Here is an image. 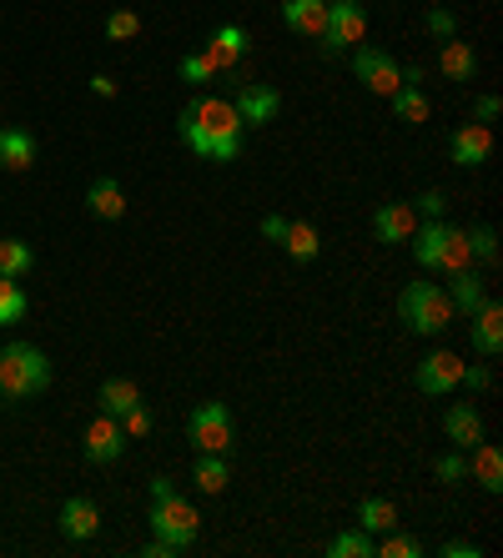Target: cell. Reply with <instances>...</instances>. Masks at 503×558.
Masks as SVG:
<instances>
[{"label":"cell","instance_id":"1","mask_svg":"<svg viewBox=\"0 0 503 558\" xmlns=\"http://www.w3.org/2000/svg\"><path fill=\"white\" fill-rule=\"evenodd\" d=\"M242 131L247 126L237 117V106L221 101V96H196L192 106H181V117H177L181 146H192L207 161H237L242 156Z\"/></svg>","mask_w":503,"mask_h":558},{"label":"cell","instance_id":"2","mask_svg":"<svg viewBox=\"0 0 503 558\" xmlns=\"http://www.w3.org/2000/svg\"><path fill=\"white\" fill-rule=\"evenodd\" d=\"M51 388V363L46 352L31 348V342H5L0 348V398H36V392Z\"/></svg>","mask_w":503,"mask_h":558},{"label":"cell","instance_id":"3","mask_svg":"<svg viewBox=\"0 0 503 558\" xmlns=\"http://www.w3.org/2000/svg\"><path fill=\"white\" fill-rule=\"evenodd\" d=\"M398 312L418 338H439V332L453 327V302L439 282H408L398 292Z\"/></svg>","mask_w":503,"mask_h":558},{"label":"cell","instance_id":"4","mask_svg":"<svg viewBox=\"0 0 503 558\" xmlns=\"http://www.w3.org/2000/svg\"><path fill=\"white\" fill-rule=\"evenodd\" d=\"M187 438H192L196 453H232L237 428L227 403H196L192 417H187Z\"/></svg>","mask_w":503,"mask_h":558},{"label":"cell","instance_id":"5","mask_svg":"<svg viewBox=\"0 0 503 558\" xmlns=\"http://www.w3.org/2000/svg\"><path fill=\"white\" fill-rule=\"evenodd\" d=\"M196 529H202V519H196V508L181 494L152 498V538H167L171 548H192Z\"/></svg>","mask_w":503,"mask_h":558},{"label":"cell","instance_id":"6","mask_svg":"<svg viewBox=\"0 0 503 558\" xmlns=\"http://www.w3.org/2000/svg\"><path fill=\"white\" fill-rule=\"evenodd\" d=\"M368 36V11H362V0H327V26H323V51L337 56L348 51V46H358V40Z\"/></svg>","mask_w":503,"mask_h":558},{"label":"cell","instance_id":"7","mask_svg":"<svg viewBox=\"0 0 503 558\" xmlns=\"http://www.w3.org/2000/svg\"><path fill=\"white\" fill-rule=\"evenodd\" d=\"M352 71L373 96H393L403 86V65L378 46H352Z\"/></svg>","mask_w":503,"mask_h":558},{"label":"cell","instance_id":"8","mask_svg":"<svg viewBox=\"0 0 503 558\" xmlns=\"http://www.w3.org/2000/svg\"><path fill=\"white\" fill-rule=\"evenodd\" d=\"M414 383H418V392H428V398H448V392L464 383V357H458V352H448V348L428 352L423 363H418Z\"/></svg>","mask_w":503,"mask_h":558},{"label":"cell","instance_id":"9","mask_svg":"<svg viewBox=\"0 0 503 558\" xmlns=\"http://www.w3.org/2000/svg\"><path fill=\"white\" fill-rule=\"evenodd\" d=\"M81 453H86V463H96V468L117 463V458L127 453V433H121V417H111V413H96V417H91L86 438H81Z\"/></svg>","mask_w":503,"mask_h":558},{"label":"cell","instance_id":"10","mask_svg":"<svg viewBox=\"0 0 503 558\" xmlns=\"http://www.w3.org/2000/svg\"><path fill=\"white\" fill-rule=\"evenodd\" d=\"M232 106H237V117H242V126H272L277 111H283V96L267 81H242L232 92Z\"/></svg>","mask_w":503,"mask_h":558},{"label":"cell","instance_id":"11","mask_svg":"<svg viewBox=\"0 0 503 558\" xmlns=\"http://www.w3.org/2000/svg\"><path fill=\"white\" fill-rule=\"evenodd\" d=\"M448 156H453V167H483L493 156V131L483 126V121H468V126L453 131V142H448Z\"/></svg>","mask_w":503,"mask_h":558},{"label":"cell","instance_id":"12","mask_svg":"<svg viewBox=\"0 0 503 558\" xmlns=\"http://www.w3.org/2000/svg\"><path fill=\"white\" fill-rule=\"evenodd\" d=\"M414 232H418V211L408 207V202H383V207L373 211V236L387 242V247L414 242Z\"/></svg>","mask_w":503,"mask_h":558},{"label":"cell","instance_id":"13","mask_svg":"<svg viewBox=\"0 0 503 558\" xmlns=\"http://www.w3.org/2000/svg\"><path fill=\"white\" fill-rule=\"evenodd\" d=\"M468 338H474L478 357H499V352H503V307L493 298L483 302L474 317H468Z\"/></svg>","mask_w":503,"mask_h":558},{"label":"cell","instance_id":"14","mask_svg":"<svg viewBox=\"0 0 503 558\" xmlns=\"http://www.w3.org/2000/svg\"><path fill=\"white\" fill-rule=\"evenodd\" d=\"M96 529H101V508L91 504V498H65L61 504V533L71 538V544H86V538H96Z\"/></svg>","mask_w":503,"mask_h":558},{"label":"cell","instance_id":"15","mask_svg":"<svg viewBox=\"0 0 503 558\" xmlns=\"http://www.w3.org/2000/svg\"><path fill=\"white\" fill-rule=\"evenodd\" d=\"M453 302V317H474L483 302H489V282L474 272V267H464V272H453V282L443 287Z\"/></svg>","mask_w":503,"mask_h":558},{"label":"cell","instance_id":"16","mask_svg":"<svg viewBox=\"0 0 503 558\" xmlns=\"http://www.w3.org/2000/svg\"><path fill=\"white\" fill-rule=\"evenodd\" d=\"M443 433H448V442L458 453H468L474 442H483V417H478L474 403H453L448 413H443Z\"/></svg>","mask_w":503,"mask_h":558},{"label":"cell","instance_id":"17","mask_svg":"<svg viewBox=\"0 0 503 558\" xmlns=\"http://www.w3.org/2000/svg\"><path fill=\"white\" fill-rule=\"evenodd\" d=\"M86 211L96 221H121V217H127V192H121L117 177H96V182H91Z\"/></svg>","mask_w":503,"mask_h":558},{"label":"cell","instance_id":"18","mask_svg":"<svg viewBox=\"0 0 503 558\" xmlns=\"http://www.w3.org/2000/svg\"><path fill=\"white\" fill-rule=\"evenodd\" d=\"M448 221L443 217H433V221H423V227H418L414 232V242H408V247H414V262L418 267H428V272H439V257H443V247H448Z\"/></svg>","mask_w":503,"mask_h":558},{"label":"cell","instance_id":"19","mask_svg":"<svg viewBox=\"0 0 503 558\" xmlns=\"http://www.w3.org/2000/svg\"><path fill=\"white\" fill-rule=\"evenodd\" d=\"M247 51H252V40H247L242 26H217L207 40V56L217 61V71H232V65L247 61Z\"/></svg>","mask_w":503,"mask_h":558},{"label":"cell","instance_id":"20","mask_svg":"<svg viewBox=\"0 0 503 558\" xmlns=\"http://www.w3.org/2000/svg\"><path fill=\"white\" fill-rule=\"evenodd\" d=\"M283 21L287 31H297V36H323L327 26V0H283Z\"/></svg>","mask_w":503,"mask_h":558},{"label":"cell","instance_id":"21","mask_svg":"<svg viewBox=\"0 0 503 558\" xmlns=\"http://www.w3.org/2000/svg\"><path fill=\"white\" fill-rule=\"evenodd\" d=\"M468 453H474V458H468V473H474V483L483 488V494H499V488H503V453L493 448V442H474Z\"/></svg>","mask_w":503,"mask_h":558},{"label":"cell","instance_id":"22","mask_svg":"<svg viewBox=\"0 0 503 558\" xmlns=\"http://www.w3.org/2000/svg\"><path fill=\"white\" fill-rule=\"evenodd\" d=\"M0 167L5 171H31L36 167V136L15 126H0Z\"/></svg>","mask_w":503,"mask_h":558},{"label":"cell","instance_id":"23","mask_svg":"<svg viewBox=\"0 0 503 558\" xmlns=\"http://www.w3.org/2000/svg\"><path fill=\"white\" fill-rule=\"evenodd\" d=\"M96 403H101V413L121 417V413H131V408L142 403V388H136L131 377H106L101 392H96Z\"/></svg>","mask_w":503,"mask_h":558},{"label":"cell","instance_id":"24","mask_svg":"<svg viewBox=\"0 0 503 558\" xmlns=\"http://www.w3.org/2000/svg\"><path fill=\"white\" fill-rule=\"evenodd\" d=\"M192 483L202 488V494H221V488L232 483V463H227V453H202L196 458Z\"/></svg>","mask_w":503,"mask_h":558},{"label":"cell","instance_id":"25","mask_svg":"<svg viewBox=\"0 0 503 558\" xmlns=\"http://www.w3.org/2000/svg\"><path fill=\"white\" fill-rule=\"evenodd\" d=\"M31 267H36V252H31V242H21V236H0V277H31Z\"/></svg>","mask_w":503,"mask_h":558},{"label":"cell","instance_id":"26","mask_svg":"<svg viewBox=\"0 0 503 558\" xmlns=\"http://www.w3.org/2000/svg\"><path fill=\"white\" fill-rule=\"evenodd\" d=\"M439 65H443V76H448V81H474L478 56H474V46H468V40H443Z\"/></svg>","mask_w":503,"mask_h":558},{"label":"cell","instance_id":"27","mask_svg":"<svg viewBox=\"0 0 503 558\" xmlns=\"http://www.w3.org/2000/svg\"><path fill=\"white\" fill-rule=\"evenodd\" d=\"M358 529H362V533H387V529H398V504H393V498H362Z\"/></svg>","mask_w":503,"mask_h":558},{"label":"cell","instance_id":"28","mask_svg":"<svg viewBox=\"0 0 503 558\" xmlns=\"http://www.w3.org/2000/svg\"><path fill=\"white\" fill-rule=\"evenodd\" d=\"M387 101H393V117L408 121V126H423V121L433 117V106H428V96L418 92V86H398Z\"/></svg>","mask_w":503,"mask_h":558},{"label":"cell","instance_id":"29","mask_svg":"<svg viewBox=\"0 0 503 558\" xmlns=\"http://www.w3.org/2000/svg\"><path fill=\"white\" fill-rule=\"evenodd\" d=\"M283 247H287L292 262H312L318 252H323V242H318V227H312V221H287Z\"/></svg>","mask_w":503,"mask_h":558},{"label":"cell","instance_id":"30","mask_svg":"<svg viewBox=\"0 0 503 558\" xmlns=\"http://www.w3.org/2000/svg\"><path fill=\"white\" fill-rule=\"evenodd\" d=\"M26 312H31V298L21 292V282H15V277H0V327L21 323Z\"/></svg>","mask_w":503,"mask_h":558},{"label":"cell","instance_id":"31","mask_svg":"<svg viewBox=\"0 0 503 558\" xmlns=\"http://www.w3.org/2000/svg\"><path fill=\"white\" fill-rule=\"evenodd\" d=\"M177 71H181V81H187V86H207V81L221 76L217 61H212L207 51H187V56L177 61Z\"/></svg>","mask_w":503,"mask_h":558},{"label":"cell","instance_id":"32","mask_svg":"<svg viewBox=\"0 0 503 558\" xmlns=\"http://www.w3.org/2000/svg\"><path fill=\"white\" fill-rule=\"evenodd\" d=\"M464 267H474V252H468V232H458L453 227L448 232V247H443V257H439V272H464Z\"/></svg>","mask_w":503,"mask_h":558},{"label":"cell","instance_id":"33","mask_svg":"<svg viewBox=\"0 0 503 558\" xmlns=\"http://www.w3.org/2000/svg\"><path fill=\"white\" fill-rule=\"evenodd\" d=\"M327 554L333 558H373V533H362V529L337 533L333 544H327Z\"/></svg>","mask_w":503,"mask_h":558},{"label":"cell","instance_id":"34","mask_svg":"<svg viewBox=\"0 0 503 558\" xmlns=\"http://www.w3.org/2000/svg\"><path fill=\"white\" fill-rule=\"evenodd\" d=\"M373 554H383V558H423V544L408 538V533H398V529H387V538L383 544H373Z\"/></svg>","mask_w":503,"mask_h":558},{"label":"cell","instance_id":"35","mask_svg":"<svg viewBox=\"0 0 503 558\" xmlns=\"http://www.w3.org/2000/svg\"><path fill=\"white\" fill-rule=\"evenodd\" d=\"M142 36V15L136 11H111L106 15V40H136Z\"/></svg>","mask_w":503,"mask_h":558},{"label":"cell","instance_id":"36","mask_svg":"<svg viewBox=\"0 0 503 558\" xmlns=\"http://www.w3.org/2000/svg\"><path fill=\"white\" fill-rule=\"evenodd\" d=\"M468 252L493 267V262H499V236H493V227H474V232H468Z\"/></svg>","mask_w":503,"mask_h":558},{"label":"cell","instance_id":"37","mask_svg":"<svg viewBox=\"0 0 503 558\" xmlns=\"http://www.w3.org/2000/svg\"><path fill=\"white\" fill-rule=\"evenodd\" d=\"M433 473H439L443 483H464V478H468V458L453 448V453H443L439 463H433Z\"/></svg>","mask_w":503,"mask_h":558},{"label":"cell","instance_id":"38","mask_svg":"<svg viewBox=\"0 0 503 558\" xmlns=\"http://www.w3.org/2000/svg\"><path fill=\"white\" fill-rule=\"evenodd\" d=\"M423 26L433 31L439 40H453V31H458V21H453V11H443V5H433V11L423 15Z\"/></svg>","mask_w":503,"mask_h":558},{"label":"cell","instance_id":"39","mask_svg":"<svg viewBox=\"0 0 503 558\" xmlns=\"http://www.w3.org/2000/svg\"><path fill=\"white\" fill-rule=\"evenodd\" d=\"M121 433H127V438H146V433H152V413L136 403L131 413H121Z\"/></svg>","mask_w":503,"mask_h":558},{"label":"cell","instance_id":"40","mask_svg":"<svg viewBox=\"0 0 503 558\" xmlns=\"http://www.w3.org/2000/svg\"><path fill=\"white\" fill-rule=\"evenodd\" d=\"M458 388H474V392H483V388H493V373L483 363H474V367H464V383Z\"/></svg>","mask_w":503,"mask_h":558},{"label":"cell","instance_id":"41","mask_svg":"<svg viewBox=\"0 0 503 558\" xmlns=\"http://www.w3.org/2000/svg\"><path fill=\"white\" fill-rule=\"evenodd\" d=\"M443 207H448V202H443V192H439V186H433V192H423V196H418V207H414V211H423V217L433 221V217H443Z\"/></svg>","mask_w":503,"mask_h":558},{"label":"cell","instance_id":"42","mask_svg":"<svg viewBox=\"0 0 503 558\" xmlns=\"http://www.w3.org/2000/svg\"><path fill=\"white\" fill-rule=\"evenodd\" d=\"M258 227H262V236H267V242H283V236H287V217H277V211H267Z\"/></svg>","mask_w":503,"mask_h":558},{"label":"cell","instance_id":"43","mask_svg":"<svg viewBox=\"0 0 503 558\" xmlns=\"http://www.w3.org/2000/svg\"><path fill=\"white\" fill-rule=\"evenodd\" d=\"M493 117H499V96H478V101H474V121H483V126H489Z\"/></svg>","mask_w":503,"mask_h":558},{"label":"cell","instance_id":"44","mask_svg":"<svg viewBox=\"0 0 503 558\" xmlns=\"http://www.w3.org/2000/svg\"><path fill=\"white\" fill-rule=\"evenodd\" d=\"M443 558H478V544H468V538H453V544L439 548Z\"/></svg>","mask_w":503,"mask_h":558},{"label":"cell","instance_id":"45","mask_svg":"<svg viewBox=\"0 0 503 558\" xmlns=\"http://www.w3.org/2000/svg\"><path fill=\"white\" fill-rule=\"evenodd\" d=\"M91 96H117V81L96 71V76H91Z\"/></svg>","mask_w":503,"mask_h":558},{"label":"cell","instance_id":"46","mask_svg":"<svg viewBox=\"0 0 503 558\" xmlns=\"http://www.w3.org/2000/svg\"><path fill=\"white\" fill-rule=\"evenodd\" d=\"M181 548H171L167 538H152V544H146V558H177Z\"/></svg>","mask_w":503,"mask_h":558},{"label":"cell","instance_id":"47","mask_svg":"<svg viewBox=\"0 0 503 558\" xmlns=\"http://www.w3.org/2000/svg\"><path fill=\"white\" fill-rule=\"evenodd\" d=\"M167 494H177V483H171V478H152V498H167Z\"/></svg>","mask_w":503,"mask_h":558},{"label":"cell","instance_id":"48","mask_svg":"<svg viewBox=\"0 0 503 558\" xmlns=\"http://www.w3.org/2000/svg\"><path fill=\"white\" fill-rule=\"evenodd\" d=\"M0 408H5V398H0Z\"/></svg>","mask_w":503,"mask_h":558}]
</instances>
